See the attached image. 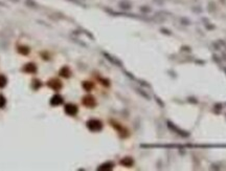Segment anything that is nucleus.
Masks as SVG:
<instances>
[{
	"label": "nucleus",
	"mask_w": 226,
	"mask_h": 171,
	"mask_svg": "<svg viewBox=\"0 0 226 171\" xmlns=\"http://www.w3.org/2000/svg\"><path fill=\"white\" fill-rule=\"evenodd\" d=\"M5 82H7V80H5V78L3 77V76H0V87H3L5 85Z\"/></svg>",
	"instance_id": "1"
},
{
	"label": "nucleus",
	"mask_w": 226,
	"mask_h": 171,
	"mask_svg": "<svg viewBox=\"0 0 226 171\" xmlns=\"http://www.w3.org/2000/svg\"><path fill=\"white\" fill-rule=\"evenodd\" d=\"M4 102H5V101H4V98H3L2 96H0V107H1L3 104H4Z\"/></svg>",
	"instance_id": "2"
}]
</instances>
